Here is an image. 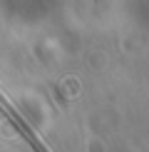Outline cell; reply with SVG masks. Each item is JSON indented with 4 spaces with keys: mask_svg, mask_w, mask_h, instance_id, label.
Here are the masks:
<instances>
[{
    "mask_svg": "<svg viewBox=\"0 0 149 152\" xmlns=\"http://www.w3.org/2000/svg\"><path fill=\"white\" fill-rule=\"evenodd\" d=\"M0 112H3V115H5V117H8L10 122H12V127H15V130H17V132H20V135L25 137V140L30 142V147H33L35 152H50V150L45 147V145L37 140V135L33 132V127H30V125H27V122H25V120L20 117V112H15V107H12V105L8 102V100H5L3 95H0Z\"/></svg>",
    "mask_w": 149,
    "mask_h": 152,
    "instance_id": "obj_1",
    "label": "cell"
}]
</instances>
